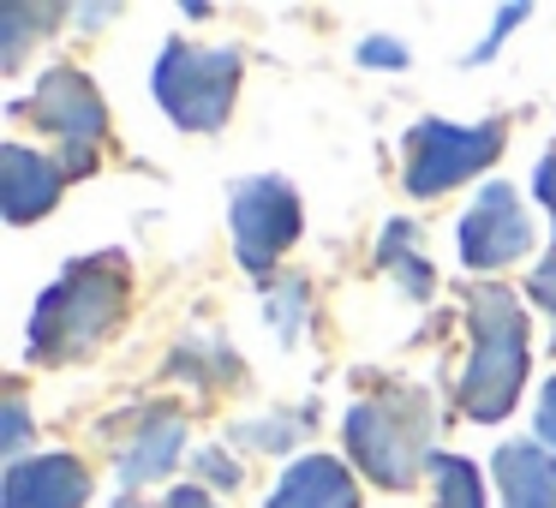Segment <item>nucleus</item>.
I'll return each instance as SVG.
<instances>
[{
  "instance_id": "obj_7",
  "label": "nucleus",
  "mask_w": 556,
  "mask_h": 508,
  "mask_svg": "<svg viewBox=\"0 0 556 508\" xmlns=\"http://www.w3.org/2000/svg\"><path fill=\"white\" fill-rule=\"evenodd\" d=\"M30 109L42 114V126H54V138H61V150H66V168L73 174L97 168V144H102L109 114H102V97L85 85V73H73V66L49 73L37 85V97H30Z\"/></svg>"
},
{
  "instance_id": "obj_22",
  "label": "nucleus",
  "mask_w": 556,
  "mask_h": 508,
  "mask_svg": "<svg viewBox=\"0 0 556 508\" xmlns=\"http://www.w3.org/2000/svg\"><path fill=\"white\" fill-rule=\"evenodd\" d=\"M114 508H138V503H114Z\"/></svg>"
},
{
  "instance_id": "obj_4",
  "label": "nucleus",
  "mask_w": 556,
  "mask_h": 508,
  "mask_svg": "<svg viewBox=\"0 0 556 508\" xmlns=\"http://www.w3.org/2000/svg\"><path fill=\"white\" fill-rule=\"evenodd\" d=\"M233 90H240V54L233 49H192V42H174L156 61V97L192 132H216L233 109Z\"/></svg>"
},
{
  "instance_id": "obj_21",
  "label": "nucleus",
  "mask_w": 556,
  "mask_h": 508,
  "mask_svg": "<svg viewBox=\"0 0 556 508\" xmlns=\"http://www.w3.org/2000/svg\"><path fill=\"white\" fill-rule=\"evenodd\" d=\"M168 508H210V496H204V491H174Z\"/></svg>"
},
{
  "instance_id": "obj_18",
  "label": "nucleus",
  "mask_w": 556,
  "mask_h": 508,
  "mask_svg": "<svg viewBox=\"0 0 556 508\" xmlns=\"http://www.w3.org/2000/svg\"><path fill=\"white\" fill-rule=\"evenodd\" d=\"M532 192H539V198H544V204H551V209H556V150H551V156H544V162H539V180H532Z\"/></svg>"
},
{
  "instance_id": "obj_12",
  "label": "nucleus",
  "mask_w": 556,
  "mask_h": 508,
  "mask_svg": "<svg viewBox=\"0 0 556 508\" xmlns=\"http://www.w3.org/2000/svg\"><path fill=\"white\" fill-rule=\"evenodd\" d=\"M496 479H503L508 508H556V460L544 448L508 443L496 455Z\"/></svg>"
},
{
  "instance_id": "obj_15",
  "label": "nucleus",
  "mask_w": 556,
  "mask_h": 508,
  "mask_svg": "<svg viewBox=\"0 0 556 508\" xmlns=\"http://www.w3.org/2000/svg\"><path fill=\"white\" fill-rule=\"evenodd\" d=\"M198 472H204L210 484H240V467H228L216 448H204V455H198Z\"/></svg>"
},
{
  "instance_id": "obj_11",
  "label": "nucleus",
  "mask_w": 556,
  "mask_h": 508,
  "mask_svg": "<svg viewBox=\"0 0 556 508\" xmlns=\"http://www.w3.org/2000/svg\"><path fill=\"white\" fill-rule=\"evenodd\" d=\"M269 508H359V491H353V479H348L341 460L312 455V460H300V467L276 484Z\"/></svg>"
},
{
  "instance_id": "obj_1",
  "label": "nucleus",
  "mask_w": 556,
  "mask_h": 508,
  "mask_svg": "<svg viewBox=\"0 0 556 508\" xmlns=\"http://www.w3.org/2000/svg\"><path fill=\"white\" fill-rule=\"evenodd\" d=\"M126 312V264L114 252L73 264L37 305V329H30V353L37 359H73V353L97 347Z\"/></svg>"
},
{
  "instance_id": "obj_13",
  "label": "nucleus",
  "mask_w": 556,
  "mask_h": 508,
  "mask_svg": "<svg viewBox=\"0 0 556 508\" xmlns=\"http://www.w3.org/2000/svg\"><path fill=\"white\" fill-rule=\"evenodd\" d=\"M180 436H186V419H180V412H162V419H150L144 431H138V443L126 448L121 479H126V484L162 479V472L174 467V455H180Z\"/></svg>"
},
{
  "instance_id": "obj_6",
  "label": "nucleus",
  "mask_w": 556,
  "mask_h": 508,
  "mask_svg": "<svg viewBox=\"0 0 556 508\" xmlns=\"http://www.w3.org/2000/svg\"><path fill=\"white\" fill-rule=\"evenodd\" d=\"M300 240V198L281 180H245L233 192V245L252 276H269L276 257Z\"/></svg>"
},
{
  "instance_id": "obj_8",
  "label": "nucleus",
  "mask_w": 556,
  "mask_h": 508,
  "mask_svg": "<svg viewBox=\"0 0 556 508\" xmlns=\"http://www.w3.org/2000/svg\"><path fill=\"white\" fill-rule=\"evenodd\" d=\"M532 245V221L527 209H520L515 186L491 180L479 192V204L467 209V221H460V252H467L472 269H503L515 264V257H527Z\"/></svg>"
},
{
  "instance_id": "obj_5",
  "label": "nucleus",
  "mask_w": 556,
  "mask_h": 508,
  "mask_svg": "<svg viewBox=\"0 0 556 508\" xmlns=\"http://www.w3.org/2000/svg\"><path fill=\"white\" fill-rule=\"evenodd\" d=\"M496 150H503V126L484 120V126H448V120H425L413 126L407 138V186L419 198L448 192L455 180L491 168Z\"/></svg>"
},
{
  "instance_id": "obj_16",
  "label": "nucleus",
  "mask_w": 556,
  "mask_h": 508,
  "mask_svg": "<svg viewBox=\"0 0 556 508\" xmlns=\"http://www.w3.org/2000/svg\"><path fill=\"white\" fill-rule=\"evenodd\" d=\"M359 61H371V66H407V49H401V42H365Z\"/></svg>"
},
{
  "instance_id": "obj_2",
  "label": "nucleus",
  "mask_w": 556,
  "mask_h": 508,
  "mask_svg": "<svg viewBox=\"0 0 556 508\" xmlns=\"http://www.w3.org/2000/svg\"><path fill=\"white\" fill-rule=\"evenodd\" d=\"M527 377V317L508 288L472 293V365L460 377V401L472 419H503Z\"/></svg>"
},
{
  "instance_id": "obj_17",
  "label": "nucleus",
  "mask_w": 556,
  "mask_h": 508,
  "mask_svg": "<svg viewBox=\"0 0 556 508\" xmlns=\"http://www.w3.org/2000/svg\"><path fill=\"white\" fill-rule=\"evenodd\" d=\"M539 436L556 448V377H551V389H544V401H539Z\"/></svg>"
},
{
  "instance_id": "obj_10",
  "label": "nucleus",
  "mask_w": 556,
  "mask_h": 508,
  "mask_svg": "<svg viewBox=\"0 0 556 508\" xmlns=\"http://www.w3.org/2000/svg\"><path fill=\"white\" fill-rule=\"evenodd\" d=\"M0 186H7V216L30 221L61 198V168H54L49 156H37V150H25V144H7L0 150Z\"/></svg>"
},
{
  "instance_id": "obj_3",
  "label": "nucleus",
  "mask_w": 556,
  "mask_h": 508,
  "mask_svg": "<svg viewBox=\"0 0 556 508\" xmlns=\"http://www.w3.org/2000/svg\"><path fill=\"white\" fill-rule=\"evenodd\" d=\"M425 431H431V412H425V395H413V389H395V395H383V401H359V407L348 412L353 460H359L377 484H389V491L413 484V472H419V460H425Z\"/></svg>"
},
{
  "instance_id": "obj_9",
  "label": "nucleus",
  "mask_w": 556,
  "mask_h": 508,
  "mask_svg": "<svg viewBox=\"0 0 556 508\" xmlns=\"http://www.w3.org/2000/svg\"><path fill=\"white\" fill-rule=\"evenodd\" d=\"M90 472L73 455H42V460H13L7 472V508H85Z\"/></svg>"
},
{
  "instance_id": "obj_14",
  "label": "nucleus",
  "mask_w": 556,
  "mask_h": 508,
  "mask_svg": "<svg viewBox=\"0 0 556 508\" xmlns=\"http://www.w3.org/2000/svg\"><path fill=\"white\" fill-rule=\"evenodd\" d=\"M425 467H431V484H437V508H484V496H479V472H472L467 460H455V455H431Z\"/></svg>"
},
{
  "instance_id": "obj_19",
  "label": "nucleus",
  "mask_w": 556,
  "mask_h": 508,
  "mask_svg": "<svg viewBox=\"0 0 556 508\" xmlns=\"http://www.w3.org/2000/svg\"><path fill=\"white\" fill-rule=\"evenodd\" d=\"M18 443H25V407H7V455H18Z\"/></svg>"
},
{
  "instance_id": "obj_20",
  "label": "nucleus",
  "mask_w": 556,
  "mask_h": 508,
  "mask_svg": "<svg viewBox=\"0 0 556 508\" xmlns=\"http://www.w3.org/2000/svg\"><path fill=\"white\" fill-rule=\"evenodd\" d=\"M532 300H544V305H551V312H556V264L532 276Z\"/></svg>"
}]
</instances>
